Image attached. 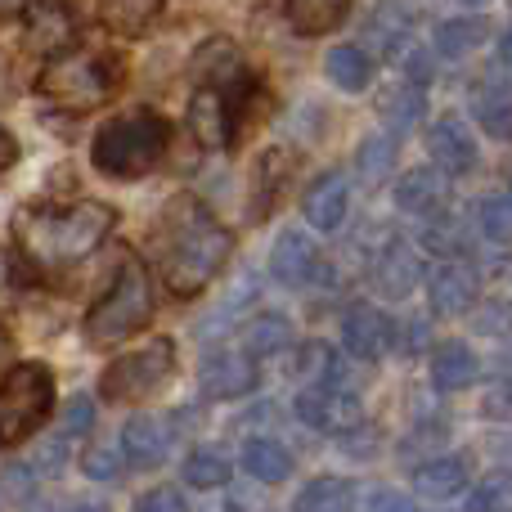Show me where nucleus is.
<instances>
[{
    "instance_id": "obj_1",
    "label": "nucleus",
    "mask_w": 512,
    "mask_h": 512,
    "mask_svg": "<svg viewBox=\"0 0 512 512\" xmlns=\"http://www.w3.org/2000/svg\"><path fill=\"white\" fill-rule=\"evenodd\" d=\"M234 239L194 194H176L158 216V234H153V256L176 297H194L203 292L216 274L230 265Z\"/></svg>"
},
{
    "instance_id": "obj_2",
    "label": "nucleus",
    "mask_w": 512,
    "mask_h": 512,
    "mask_svg": "<svg viewBox=\"0 0 512 512\" xmlns=\"http://www.w3.org/2000/svg\"><path fill=\"white\" fill-rule=\"evenodd\" d=\"M117 216L104 203H77V207H41L23 216V252L41 270H59L81 256H90L99 243L113 234Z\"/></svg>"
},
{
    "instance_id": "obj_3",
    "label": "nucleus",
    "mask_w": 512,
    "mask_h": 512,
    "mask_svg": "<svg viewBox=\"0 0 512 512\" xmlns=\"http://www.w3.org/2000/svg\"><path fill=\"white\" fill-rule=\"evenodd\" d=\"M171 144V126L158 113H126L113 117L95 131L90 144V162L113 180H135L144 171L158 167V158Z\"/></svg>"
},
{
    "instance_id": "obj_4",
    "label": "nucleus",
    "mask_w": 512,
    "mask_h": 512,
    "mask_svg": "<svg viewBox=\"0 0 512 512\" xmlns=\"http://www.w3.org/2000/svg\"><path fill=\"white\" fill-rule=\"evenodd\" d=\"M149 315H153L149 270L135 265V261H126L122 270H117L113 288L90 306L86 324H81V337H86V346L104 351V346H117V342H126L131 333H140V328L149 324Z\"/></svg>"
},
{
    "instance_id": "obj_5",
    "label": "nucleus",
    "mask_w": 512,
    "mask_h": 512,
    "mask_svg": "<svg viewBox=\"0 0 512 512\" xmlns=\"http://www.w3.org/2000/svg\"><path fill=\"white\" fill-rule=\"evenodd\" d=\"M113 81H117V68L104 54L68 50V54H54L50 68L41 72V95L50 104L68 108V113H90V108H99L113 95Z\"/></svg>"
},
{
    "instance_id": "obj_6",
    "label": "nucleus",
    "mask_w": 512,
    "mask_h": 512,
    "mask_svg": "<svg viewBox=\"0 0 512 512\" xmlns=\"http://www.w3.org/2000/svg\"><path fill=\"white\" fill-rule=\"evenodd\" d=\"M54 373L45 364H14L0 378V445H18L50 418Z\"/></svg>"
},
{
    "instance_id": "obj_7",
    "label": "nucleus",
    "mask_w": 512,
    "mask_h": 512,
    "mask_svg": "<svg viewBox=\"0 0 512 512\" xmlns=\"http://www.w3.org/2000/svg\"><path fill=\"white\" fill-rule=\"evenodd\" d=\"M171 369H176V346H171V337H158L144 351H131L108 364L104 378H99V391L113 405H140L171 378Z\"/></svg>"
},
{
    "instance_id": "obj_8",
    "label": "nucleus",
    "mask_w": 512,
    "mask_h": 512,
    "mask_svg": "<svg viewBox=\"0 0 512 512\" xmlns=\"http://www.w3.org/2000/svg\"><path fill=\"white\" fill-rule=\"evenodd\" d=\"M337 378H342L337 369H324V378H315L297 396V414L310 427H319V432H351V427H360V396L346 391Z\"/></svg>"
},
{
    "instance_id": "obj_9",
    "label": "nucleus",
    "mask_w": 512,
    "mask_h": 512,
    "mask_svg": "<svg viewBox=\"0 0 512 512\" xmlns=\"http://www.w3.org/2000/svg\"><path fill=\"white\" fill-rule=\"evenodd\" d=\"M198 387H203L207 400L248 396V391L256 387V360L248 351H216V355H207Z\"/></svg>"
},
{
    "instance_id": "obj_10",
    "label": "nucleus",
    "mask_w": 512,
    "mask_h": 512,
    "mask_svg": "<svg viewBox=\"0 0 512 512\" xmlns=\"http://www.w3.org/2000/svg\"><path fill=\"white\" fill-rule=\"evenodd\" d=\"M171 445H176V427L158 414H140L122 427V454L135 463V468H153V463H162L171 454Z\"/></svg>"
},
{
    "instance_id": "obj_11",
    "label": "nucleus",
    "mask_w": 512,
    "mask_h": 512,
    "mask_svg": "<svg viewBox=\"0 0 512 512\" xmlns=\"http://www.w3.org/2000/svg\"><path fill=\"white\" fill-rule=\"evenodd\" d=\"M189 131H194V140L203 144V149H225V144L234 140V108L230 99L221 95V90H198L194 99H189Z\"/></svg>"
},
{
    "instance_id": "obj_12",
    "label": "nucleus",
    "mask_w": 512,
    "mask_h": 512,
    "mask_svg": "<svg viewBox=\"0 0 512 512\" xmlns=\"http://www.w3.org/2000/svg\"><path fill=\"white\" fill-rule=\"evenodd\" d=\"M427 153H432V158L441 162V171H450V176H468V171L477 167V140H472V131L459 117H441V122L427 131Z\"/></svg>"
},
{
    "instance_id": "obj_13",
    "label": "nucleus",
    "mask_w": 512,
    "mask_h": 512,
    "mask_svg": "<svg viewBox=\"0 0 512 512\" xmlns=\"http://www.w3.org/2000/svg\"><path fill=\"white\" fill-rule=\"evenodd\" d=\"M319 252L315 243L306 239V234H279V243H274L270 252V274L279 283H288V288H306V283L319 279Z\"/></svg>"
},
{
    "instance_id": "obj_14",
    "label": "nucleus",
    "mask_w": 512,
    "mask_h": 512,
    "mask_svg": "<svg viewBox=\"0 0 512 512\" xmlns=\"http://www.w3.org/2000/svg\"><path fill=\"white\" fill-rule=\"evenodd\" d=\"M72 18L59 0H32L27 9V50L36 54H63L72 45Z\"/></svg>"
},
{
    "instance_id": "obj_15",
    "label": "nucleus",
    "mask_w": 512,
    "mask_h": 512,
    "mask_svg": "<svg viewBox=\"0 0 512 512\" xmlns=\"http://www.w3.org/2000/svg\"><path fill=\"white\" fill-rule=\"evenodd\" d=\"M387 342H391V324H387V315H382V310H373V306L346 310L342 346L355 355V360H378V355L387 351Z\"/></svg>"
},
{
    "instance_id": "obj_16",
    "label": "nucleus",
    "mask_w": 512,
    "mask_h": 512,
    "mask_svg": "<svg viewBox=\"0 0 512 512\" xmlns=\"http://www.w3.org/2000/svg\"><path fill=\"white\" fill-rule=\"evenodd\" d=\"M194 77L203 81L207 90H239L243 86V54L239 45L230 41H203L194 54Z\"/></svg>"
},
{
    "instance_id": "obj_17",
    "label": "nucleus",
    "mask_w": 512,
    "mask_h": 512,
    "mask_svg": "<svg viewBox=\"0 0 512 512\" xmlns=\"http://www.w3.org/2000/svg\"><path fill=\"white\" fill-rule=\"evenodd\" d=\"M346 198H351V189H346V176H337V171H328V176H319L315 185L306 189V198H301V212H306V221L315 225V230H337V225L346 221Z\"/></svg>"
},
{
    "instance_id": "obj_18",
    "label": "nucleus",
    "mask_w": 512,
    "mask_h": 512,
    "mask_svg": "<svg viewBox=\"0 0 512 512\" xmlns=\"http://www.w3.org/2000/svg\"><path fill=\"white\" fill-rule=\"evenodd\" d=\"M445 176L436 167H414L409 176H400L396 185V207L409 216H432L445 207Z\"/></svg>"
},
{
    "instance_id": "obj_19",
    "label": "nucleus",
    "mask_w": 512,
    "mask_h": 512,
    "mask_svg": "<svg viewBox=\"0 0 512 512\" xmlns=\"http://www.w3.org/2000/svg\"><path fill=\"white\" fill-rule=\"evenodd\" d=\"M427 292H432V306L441 310V315H463V310L477 301V279H472L463 265L445 261V265H436L432 270Z\"/></svg>"
},
{
    "instance_id": "obj_20",
    "label": "nucleus",
    "mask_w": 512,
    "mask_h": 512,
    "mask_svg": "<svg viewBox=\"0 0 512 512\" xmlns=\"http://www.w3.org/2000/svg\"><path fill=\"white\" fill-rule=\"evenodd\" d=\"M432 378L441 391H463L477 378V355L468 342H441L432 355Z\"/></svg>"
},
{
    "instance_id": "obj_21",
    "label": "nucleus",
    "mask_w": 512,
    "mask_h": 512,
    "mask_svg": "<svg viewBox=\"0 0 512 512\" xmlns=\"http://www.w3.org/2000/svg\"><path fill=\"white\" fill-rule=\"evenodd\" d=\"M283 9H288V23L301 36H324L346 18L351 0H283Z\"/></svg>"
},
{
    "instance_id": "obj_22",
    "label": "nucleus",
    "mask_w": 512,
    "mask_h": 512,
    "mask_svg": "<svg viewBox=\"0 0 512 512\" xmlns=\"http://www.w3.org/2000/svg\"><path fill=\"white\" fill-rule=\"evenodd\" d=\"M162 0H99V23L117 36H140L158 18Z\"/></svg>"
},
{
    "instance_id": "obj_23",
    "label": "nucleus",
    "mask_w": 512,
    "mask_h": 512,
    "mask_svg": "<svg viewBox=\"0 0 512 512\" xmlns=\"http://www.w3.org/2000/svg\"><path fill=\"white\" fill-rule=\"evenodd\" d=\"M463 486H468V468H463L459 459H436V463H423V468L414 472V490L423 499H436V504L463 495Z\"/></svg>"
},
{
    "instance_id": "obj_24",
    "label": "nucleus",
    "mask_w": 512,
    "mask_h": 512,
    "mask_svg": "<svg viewBox=\"0 0 512 512\" xmlns=\"http://www.w3.org/2000/svg\"><path fill=\"white\" fill-rule=\"evenodd\" d=\"M243 468H248L256 481H265V486H279V481L292 477V454L283 450L279 441L252 436V441L243 445Z\"/></svg>"
},
{
    "instance_id": "obj_25",
    "label": "nucleus",
    "mask_w": 512,
    "mask_h": 512,
    "mask_svg": "<svg viewBox=\"0 0 512 512\" xmlns=\"http://www.w3.org/2000/svg\"><path fill=\"white\" fill-rule=\"evenodd\" d=\"M324 72H328V81H333L337 90H346V95H355V90H364V86H369V77H373V63H369V54H364L360 45H337V50H328Z\"/></svg>"
},
{
    "instance_id": "obj_26",
    "label": "nucleus",
    "mask_w": 512,
    "mask_h": 512,
    "mask_svg": "<svg viewBox=\"0 0 512 512\" xmlns=\"http://www.w3.org/2000/svg\"><path fill=\"white\" fill-rule=\"evenodd\" d=\"M351 504H355L351 481H342V477H319V481H310V486L297 495L292 512H351Z\"/></svg>"
},
{
    "instance_id": "obj_27",
    "label": "nucleus",
    "mask_w": 512,
    "mask_h": 512,
    "mask_svg": "<svg viewBox=\"0 0 512 512\" xmlns=\"http://www.w3.org/2000/svg\"><path fill=\"white\" fill-rule=\"evenodd\" d=\"M185 481L194 490H221L230 481V459H225L216 445H203L185 459Z\"/></svg>"
},
{
    "instance_id": "obj_28",
    "label": "nucleus",
    "mask_w": 512,
    "mask_h": 512,
    "mask_svg": "<svg viewBox=\"0 0 512 512\" xmlns=\"http://www.w3.org/2000/svg\"><path fill=\"white\" fill-rule=\"evenodd\" d=\"M481 36H486L481 18H454L436 32V45H441L445 59H463V54H472V45H481Z\"/></svg>"
},
{
    "instance_id": "obj_29",
    "label": "nucleus",
    "mask_w": 512,
    "mask_h": 512,
    "mask_svg": "<svg viewBox=\"0 0 512 512\" xmlns=\"http://www.w3.org/2000/svg\"><path fill=\"white\" fill-rule=\"evenodd\" d=\"M382 117H387L391 131H405V126H414L418 117H423V90L414 86H396L382 95Z\"/></svg>"
},
{
    "instance_id": "obj_30",
    "label": "nucleus",
    "mask_w": 512,
    "mask_h": 512,
    "mask_svg": "<svg viewBox=\"0 0 512 512\" xmlns=\"http://www.w3.org/2000/svg\"><path fill=\"white\" fill-rule=\"evenodd\" d=\"M373 279H378V288L387 292V297H405V292L414 288V256L405 248H391L387 261L373 270Z\"/></svg>"
},
{
    "instance_id": "obj_31",
    "label": "nucleus",
    "mask_w": 512,
    "mask_h": 512,
    "mask_svg": "<svg viewBox=\"0 0 512 512\" xmlns=\"http://www.w3.org/2000/svg\"><path fill=\"white\" fill-rule=\"evenodd\" d=\"M477 117L495 140H504L508 126H512V108H508V90H495V86H481L477 95Z\"/></svg>"
},
{
    "instance_id": "obj_32",
    "label": "nucleus",
    "mask_w": 512,
    "mask_h": 512,
    "mask_svg": "<svg viewBox=\"0 0 512 512\" xmlns=\"http://www.w3.org/2000/svg\"><path fill=\"white\" fill-rule=\"evenodd\" d=\"M391 158H396V140H391V135H369V140L360 144V176L369 180V185L382 180L391 167Z\"/></svg>"
},
{
    "instance_id": "obj_33",
    "label": "nucleus",
    "mask_w": 512,
    "mask_h": 512,
    "mask_svg": "<svg viewBox=\"0 0 512 512\" xmlns=\"http://www.w3.org/2000/svg\"><path fill=\"white\" fill-rule=\"evenodd\" d=\"M288 337H292V328L283 324L279 315L252 319V324H248V355H270V351H279Z\"/></svg>"
},
{
    "instance_id": "obj_34",
    "label": "nucleus",
    "mask_w": 512,
    "mask_h": 512,
    "mask_svg": "<svg viewBox=\"0 0 512 512\" xmlns=\"http://www.w3.org/2000/svg\"><path fill=\"white\" fill-rule=\"evenodd\" d=\"M477 221H481V234H486L490 243H508V234H512V203L504 194H490L486 203H481Z\"/></svg>"
},
{
    "instance_id": "obj_35",
    "label": "nucleus",
    "mask_w": 512,
    "mask_h": 512,
    "mask_svg": "<svg viewBox=\"0 0 512 512\" xmlns=\"http://www.w3.org/2000/svg\"><path fill=\"white\" fill-rule=\"evenodd\" d=\"M472 512H508V477L504 472L481 481V490L472 495Z\"/></svg>"
},
{
    "instance_id": "obj_36",
    "label": "nucleus",
    "mask_w": 512,
    "mask_h": 512,
    "mask_svg": "<svg viewBox=\"0 0 512 512\" xmlns=\"http://www.w3.org/2000/svg\"><path fill=\"white\" fill-rule=\"evenodd\" d=\"M135 512H189V499L180 495L176 486H158L135 499Z\"/></svg>"
},
{
    "instance_id": "obj_37",
    "label": "nucleus",
    "mask_w": 512,
    "mask_h": 512,
    "mask_svg": "<svg viewBox=\"0 0 512 512\" xmlns=\"http://www.w3.org/2000/svg\"><path fill=\"white\" fill-rule=\"evenodd\" d=\"M95 427V405H90L86 396H77L68 405V414H63V423H59V432L63 436H81V432H90Z\"/></svg>"
},
{
    "instance_id": "obj_38",
    "label": "nucleus",
    "mask_w": 512,
    "mask_h": 512,
    "mask_svg": "<svg viewBox=\"0 0 512 512\" xmlns=\"http://www.w3.org/2000/svg\"><path fill=\"white\" fill-rule=\"evenodd\" d=\"M18 288H23V274H18L14 256L0 252V306H9V301L18 297Z\"/></svg>"
},
{
    "instance_id": "obj_39",
    "label": "nucleus",
    "mask_w": 512,
    "mask_h": 512,
    "mask_svg": "<svg viewBox=\"0 0 512 512\" xmlns=\"http://www.w3.org/2000/svg\"><path fill=\"white\" fill-rule=\"evenodd\" d=\"M117 454L122 450H86V472L99 481H108L117 472Z\"/></svg>"
},
{
    "instance_id": "obj_40",
    "label": "nucleus",
    "mask_w": 512,
    "mask_h": 512,
    "mask_svg": "<svg viewBox=\"0 0 512 512\" xmlns=\"http://www.w3.org/2000/svg\"><path fill=\"white\" fill-rule=\"evenodd\" d=\"M369 512H418V508L409 504L405 495H396V490H373V499H369Z\"/></svg>"
},
{
    "instance_id": "obj_41",
    "label": "nucleus",
    "mask_w": 512,
    "mask_h": 512,
    "mask_svg": "<svg viewBox=\"0 0 512 512\" xmlns=\"http://www.w3.org/2000/svg\"><path fill=\"white\" fill-rule=\"evenodd\" d=\"M14 162H18V140L5 131V126H0V171H9Z\"/></svg>"
},
{
    "instance_id": "obj_42",
    "label": "nucleus",
    "mask_w": 512,
    "mask_h": 512,
    "mask_svg": "<svg viewBox=\"0 0 512 512\" xmlns=\"http://www.w3.org/2000/svg\"><path fill=\"white\" fill-rule=\"evenodd\" d=\"M72 512H108V508H104V504H77Z\"/></svg>"
},
{
    "instance_id": "obj_43",
    "label": "nucleus",
    "mask_w": 512,
    "mask_h": 512,
    "mask_svg": "<svg viewBox=\"0 0 512 512\" xmlns=\"http://www.w3.org/2000/svg\"><path fill=\"white\" fill-rule=\"evenodd\" d=\"M18 5V0H0V14H9V9H14Z\"/></svg>"
},
{
    "instance_id": "obj_44",
    "label": "nucleus",
    "mask_w": 512,
    "mask_h": 512,
    "mask_svg": "<svg viewBox=\"0 0 512 512\" xmlns=\"http://www.w3.org/2000/svg\"><path fill=\"white\" fill-rule=\"evenodd\" d=\"M459 5H486V0H459Z\"/></svg>"
}]
</instances>
